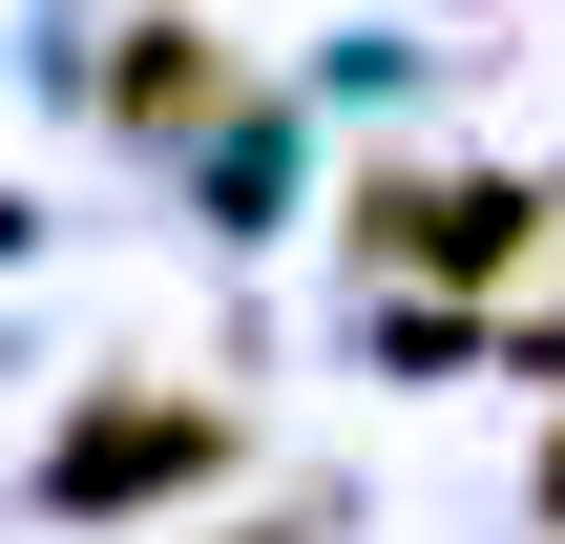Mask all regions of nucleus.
Here are the masks:
<instances>
[{
	"label": "nucleus",
	"mask_w": 565,
	"mask_h": 544,
	"mask_svg": "<svg viewBox=\"0 0 565 544\" xmlns=\"http://www.w3.org/2000/svg\"><path fill=\"white\" fill-rule=\"evenodd\" d=\"M545 524H565V440H545Z\"/></svg>",
	"instance_id": "4"
},
{
	"label": "nucleus",
	"mask_w": 565,
	"mask_h": 544,
	"mask_svg": "<svg viewBox=\"0 0 565 544\" xmlns=\"http://www.w3.org/2000/svg\"><path fill=\"white\" fill-rule=\"evenodd\" d=\"M377 273H440V294H503L524 252H545V189L524 168H356V210H335Z\"/></svg>",
	"instance_id": "1"
},
{
	"label": "nucleus",
	"mask_w": 565,
	"mask_h": 544,
	"mask_svg": "<svg viewBox=\"0 0 565 544\" xmlns=\"http://www.w3.org/2000/svg\"><path fill=\"white\" fill-rule=\"evenodd\" d=\"M105 126H126V147H210V126H231V42H210V21H126V42H105Z\"/></svg>",
	"instance_id": "3"
},
{
	"label": "nucleus",
	"mask_w": 565,
	"mask_h": 544,
	"mask_svg": "<svg viewBox=\"0 0 565 544\" xmlns=\"http://www.w3.org/2000/svg\"><path fill=\"white\" fill-rule=\"evenodd\" d=\"M189 482H231V419L168 398V377H105V398L42 440V503H63V524H147V503H189Z\"/></svg>",
	"instance_id": "2"
}]
</instances>
